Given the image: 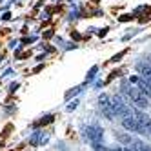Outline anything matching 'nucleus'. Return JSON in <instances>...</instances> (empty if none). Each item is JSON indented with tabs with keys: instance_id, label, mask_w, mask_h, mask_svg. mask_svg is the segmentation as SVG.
Here are the masks:
<instances>
[{
	"instance_id": "nucleus-1",
	"label": "nucleus",
	"mask_w": 151,
	"mask_h": 151,
	"mask_svg": "<svg viewBox=\"0 0 151 151\" xmlns=\"http://www.w3.org/2000/svg\"><path fill=\"white\" fill-rule=\"evenodd\" d=\"M122 95H126L127 100L133 102L138 109H146V107H147V96L140 93L137 86L133 88L129 80H124V82H122Z\"/></svg>"
},
{
	"instance_id": "nucleus-2",
	"label": "nucleus",
	"mask_w": 151,
	"mask_h": 151,
	"mask_svg": "<svg viewBox=\"0 0 151 151\" xmlns=\"http://www.w3.org/2000/svg\"><path fill=\"white\" fill-rule=\"evenodd\" d=\"M111 106H113V113L115 116H126L131 113V106H129L124 99H122V95H115L111 96Z\"/></svg>"
},
{
	"instance_id": "nucleus-3",
	"label": "nucleus",
	"mask_w": 151,
	"mask_h": 151,
	"mask_svg": "<svg viewBox=\"0 0 151 151\" xmlns=\"http://www.w3.org/2000/svg\"><path fill=\"white\" fill-rule=\"evenodd\" d=\"M99 107H100L102 115L107 118V120H115V113H113V106H111V96L100 95L99 96Z\"/></svg>"
},
{
	"instance_id": "nucleus-4",
	"label": "nucleus",
	"mask_w": 151,
	"mask_h": 151,
	"mask_svg": "<svg viewBox=\"0 0 151 151\" xmlns=\"http://www.w3.org/2000/svg\"><path fill=\"white\" fill-rule=\"evenodd\" d=\"M84 131H86V137H88V140H89L91 144H102V138H104L102 127H99V126H88V127H84Z\"/></svg>"
},
{
	"instance_id": "nucleus-5",
	"label": "nucleus",
	"mask_w": 151,
	"mask_h": 151,
	"mask_svg": "<svg viewBox=\"0 0 151 151\" xmlns=\"http://www.w3.org/2000/svg\"><path fill=\"white\" fill-rule=\"evenodd\" d=\"M129 82L135 84L137 88H138V91L142 93V95H146L147 99L151 96V86L147 84V80H146L144 77H131V78H129Z\"/></svg>"
},
{
	"instance_id": "nucleus-6",
	"label": "nucleus",
	"mask_w": 151,
	"mask_h": 151,
	"mask_svg": "<svg viewBox=\"0 0 151 151\" xmlns=\"http://www.w3.org/2000/svg\"><path fill=\"white\" fill-rule=\"evenodd\" d=\"M122 127L127 129V131H131V133H138V124H137V120H135L133 113L122 116Z\"/></svg>"
},
{
	"instance_id": "nucleus-7",
	"label": "nucleus",
	"mask_w": 151,
	"mask_h": 151,
	"mask_svg": "<svg viewBox=\"0 0 151 151\" xmlns=\"http://www.w3.org/2000/svg\"><path fill=\"white\" fill-rule=\"evenodd\" d=\"M137 71L140 77L144 78H151V60H142L137 64Z\"/></svg>"
},
{
	"instance_id": "nucleus-8",
	"label": "nucleus",
	"mask_w": 151,
	"mask_h": 151,
	"mask_svg": "<svg viewBox=\"0 0 151 151\" xmlns=\"http://www.w3.org/2000/svg\"><path fill=\"white\" fill-rule=\"evenodd\" d=\"M129 147H131L133 151H151V147H149L147 144H144L142 140H137V138H133V140H131Z\"/></svg>"
},
{
	"instance_id": "nucleus-9",
	"label": "nucleus",
	"mask_w": 151,
	"mask_h": 151,
	"mask_svg": "<svg viewBox=\"0 0 151 151\" xmlns=\"http://www.w3.org/2000/svg\"><path fill=\"white\" fill-rule=\"evenodd\" d=\"M46 140H47V135H44L42 131H35V133H33V137H31V140H29V142L33 144V146H40V144H44Z\"/></svg>"
},
{
	"instance_id": "nucleus-10",
	"label": "nucleus",
	"mask_w": 151,
	"mask_h": 151,
	"mask_svg": "<svg viewBox=\"0 0 151 151\" xmlns=\"http://www.w3.org/2000/svg\"><path fill=\"white\" fill-rule=\"evenodd\" d=\"M115 138L118 140V142H122V144H126V146H129V144H131V137H129V135H124V133H115Z\"/></svg>"
},
{
	"instance_id": "nucleus-11",
	"label": "nucleus",
	"mask_w": 151,
	"mask_h": 151,
	"mask_svg": "<svg viewBox=\"0 0 151 151\" xmlns=\"http://www.w3.org/2000/svg\"><path fill=\"white\" fill-rule=\"evenodd\" d=\"M96 71H99V68H96V66H93V68L89 69V73H88V82H91V80L95 78V75H96Z\"/></svg>"
},
{
	"instance_id": "nucleus-12",
	"label": "nucleus",
	"mask_w": 151,
	"mask_h": 151,
	"mask_svg": "<svg viewBox=\"0 0 151 151\" xmlns=\"http://www.w3.org/2000/svg\"><path fill=\"white\" fill-rule=\"evenodd\" d=\"M77 104H78V102H77V100H75L73 104H69V106H68V109H69V111H73V109H75V107H77Z\"/></svg>"
},
{
	"instance_id": "nucleus-13",
	"label": "nucleus",
	"mask_w": 151,
	"mask_h": 151,
	"mask_svg": "<svg viewBox=\"0 0 151 151\" xmlns=\"http://www.w3.org/2000/svg\"><path fill=\"white\" fill-rule=\"evenodd\" d=\"M147 131H149V137H151V127H149V129H147Z\"/></svg>"
}]
</instances>
